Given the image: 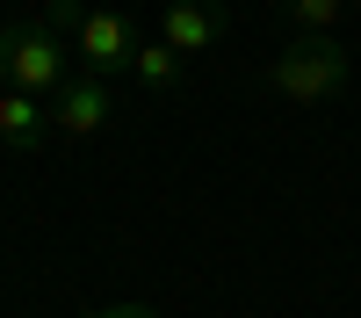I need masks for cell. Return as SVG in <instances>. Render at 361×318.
Returning a JSON list of instances; mask_svg holds the SVG:
<instances>
[{"mask_svg": "<svg viewBox=\"0 0 361 318\" xmlns=\"http://www.w3.org/2000/svg\"><path fill=\"white\" fill-rule=\"evenodd\" d=\"M94 318H159L152 304H109V311H94Z\"/></svg>", "mask_w": 361, "mask_h": 318, "instance_id": "obj_9", "label": "cell"}, {"mask_svg": "<svg viewBox=\"0 0 361 318\" xmlns=\"http://www.w3.org/2000/svg\"><path fill=\"white\" fill-rule=\"evenodd\" d=\"M0 80L15 94L51 102L58 87L73 80V44L58 37L51 22H0Z\"/></svg>", "mask_w": 361, "mask_h": 318, "instance_id": "obj_2", "label": "cell"}, {"mask_svg": "<svg viewBox=\"0 0 361 318\" xmlns=\"http://www.w3.org/2000/svg\"><path fill=\"white\" fill-rule=\"evenodd\" d=\"M275 94L296 109H318V102H340L347 94V51L333 37H296L275 58Z\"/></svg>", "mask_w": 361, "mask_h": 318, "instance_id": "obj_3", "label": "cell"}, {"mask_svg": "<svg viewBox=\"0 0 361 318\" xmlns=\"http://www.w3.org/2000/svg\"><path fill=\"white\" fill-rule=\"evenodd\" d=\"M0 145H8V152H37V145H51V102L0 87Z\"/></svg>", "mask_w": 361, "mask_h": 318, "instance_id": "obj_6", "label": "cell"}, {"mask_svg": "<svg viewBox=\"0 0 361 318\" xmlns=\"http://www.w3.org/2000/svg\"><path fill=\"white\" fill-rule=\"evenodd\" d=\"M180 73H188V58H180L173 44H159V37H145L137 58H130V80H137V87H152V94H173Z\"/></svg>", "mask_w": 361, "mask_h": 318, "instance_id": "obj_7", "label": "cell"}, {"mask_svg": "<svg viewBox=\"0 0 361 318\" xmlns=\"http://www.w3.org/2000/svg\"><path fill=\"white\" fill-rule=\"evenodd\" d=\"M224 29H231V8H224V0H166L159 44H173L180 58H195V51H209V44H224Z\"/></svg>", "mask_w": 361, "mask_h": 318, "instance_id": "obj_5", "label": "cell"}, {"mask_svg": "<svg viewBox=\"0 0 361 318\" xmlns=\"http://www.w3.org/2000/svg\"><path fill=\"white\" fill-rule=\"evenodd\" d=\"M109 116H116L109 80H94V73H73V80L51 94V137H73V145H87V137H102V130H109Z\"/></svg>", "mask_w": 361, "mask_h": 318, "instance_id": "obj_4", "label": "cell"}, {"mask_svg": "<svg viewBox=\"0 0 361 318\" xmlns=\"http://www.w3.org/2000/svg\"><path fill=\"white\" fill-rule=\"evenodd\" d=\"M44 22L58 29V37L73 44V66L80 73H94V80H116V73H130V58H137V22L123 8H87V0H51Z\"/></svg>", "mask_w": 361, "mask_h": 318, "instance_id": "obj_1", "label": "cell"}, {"mask_svg": "<svg viewBox=\"0 0 361 318\" xmlns=\"http://www.w3.org/2000/svg\"><path fill=\"white\" fill-rule=\"evenodd\" d=\"M347 8L354 0H289V22H296V37H325Z\"/></svg>", "mask_w": 361, "mask_h": 318, "instance_id": "obj_8", "label": "cell"}]
</instances>
